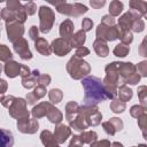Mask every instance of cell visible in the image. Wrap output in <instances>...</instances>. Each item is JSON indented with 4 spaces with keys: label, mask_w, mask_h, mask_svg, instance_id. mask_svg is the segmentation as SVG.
<instances>
[{
    "label": "cell",
    "mask_w": 147,
    "mask_h": 147,
    "mask_svg": "<svg viewBox=\"0 0 147 147\" xmlns=\"http://www.w3.org/2000/svg\"><path fill=\"white\" fill-rule=\"evenodd\" d=\"M34 48L38 53H40L41 55L44 56H49L51 53H52V49H51V45L48 44V41L45 39V38H41L39 37L36 41H34Z\"/></svg>",
    "instance_id": "cell-21"
},
{
    "label": "cell",
    "mask_w": 147,
    "mask_h": 147,
    "mask_svg": "<svg viewBox=\"0 0 147 147\" xmlns=\"http://www.w3.org/2000/svg\"><path fill=\"white\" fill-rule=\"evenodd\" d=\"M7 88H8V83L5 79L0 78V103H1V101L3 99V96H5V93H6Z\"/></svg>",
    "instance_id": "cell-52"
},
{
    "label": "cell",
    "mask_w": 147,
    "mask_h": 147,
    "mask_svg": "<svg viewBox=\"0 0 147 147\" xmlns=\"http://www.w3.org/2000/svg\"><path fill=\"white\" fill-rule=\"evenodd\" d=\"M48 98L51 103H60L63 98V92L60 88H52L48 91Z\"/></svg>",
    "instance_id": "cell-34"
},
{
    "label": "cell",
    "mask_w": 147,
    "mask_h": 147,
    "mask_svg": "<svg viewBox=\"0 0 147 147\" xmlns=\"http://www.w3.org/2000/svg\"><path fill=\"white\" fill-rule=\"evenodd\" d=\"M6 8L9 9L10 11H13V14L15 15L16 21H18V22L24 24V22L28 18V15H26V13L24 10L23 5L20 1H17V0H8L6 2Z\"/></svg>",
    "instance_id": "cell-10"
},
{
    "label": "cell",
    "mask_w": 147,
    "mask_h": 147,
    "mask_svg": "<svg viewBox=\"0 0 147 147\" xmlns=\"http://www.w3.org/2000/svg\"><path fill=\"white\" fill-rule=\"evenodd\" d=\"M146 121H147V114H145V115H142V116H140V117H138V118H137V122H138V126H139V129L142 131V134H144V137H146V133H145Z\"/></svg>",
    "instance_id": "cell-47"
},
{
    "label": "cell",
    "mask_w": 147,
    "mask_h": 147,
    "mask_svg": "<svg viewBox=\"0 0 147 147\" xmlns=\"http://www.w3.org/2000/svg\"><path fill=\"white\" fill-rule=\"evenodd\" d=\"M51 49L56 56H64L69 54L72 49L70 40L63 39V38H56L51 44Z\"/></svg>",
    "instance_id": "cell-9"
},
{
    "label": "cell",
    "mask_w": 147,
    "mask_h": 147,
    "mask_svg": "<svg viewBox=\"0 0 147 147\" xmlns=\"http://www.w3.org/2000/svg\"><path fill=\"white\" fill-rule=\"evenodd\" d=\"M84 88V105H98L107 100L102 80L96 76H87L82 79Z\"/></svg>",
    "instance_id": "cell-1"
},
{
    "label": "cell",
    "mask_w": 147,
    "mask_h": 147,
    "mask_svg": "<svg viewBox=\"0 0 147 147\" xmlns=\"http://www.w3.org/2000/svg\"><path fill=\"white\" fill-rule=\"evenodd\" d=\"M83 141L80 140L79 136H74L69 142V146L68 147H83Z\"/></svg>",
    "instance_id": "cell-51"
},
{
    "label": "cell",
    "mask_w": 147,
    "mask_h": 147,
    "mask_svg": "<svg viewBox=\"0 0 147 147\" xmlns=\"http://www.w3.org/2000/svg\"><path fill=\"white\" fill-rule=\"evenodd\" d=\"M123 2L122 1H118V0H113L109 5V15L113 16V17H116V16H119V14L123 11Z\"/></svg>",
    "instance_id": "cell-30"
},
{
    "label": "cell",
    "mask_w": 147,
    "mask_h": 147,
    "mask_svg": "<svg viewBox=\"0 0 147 147\" xmlns=\"http://www.w3.org/2000/svg\"><path fill=\"white\" fill-rule=\"evenodd\" d=\"M130 6V10H132L133 13H136L140 18L145 17L147 14V2L146 1H141V0H131L129 2Z\"/></svg>",
    "instance_id": "cell-19"
},
{
    "label": "cell",
    "mask_w": 147,
    "mask_h": 147,
    "mask_svg": "<svg viewBox=\"0 0 147 147\" xmlns=\"http://www.w3.org/2000/svg\"><path fill=\"white\" fill-rule=\"evenodd\" d=\"M139 54L141 55V56H147V49H146V37L142 39V41H141V44H140V46H139Z\"/></svg>",
    "instance_id": "cell-57"
},
{
    "label": "cell",
    "mask_w": 147,
    "mask_h": 147,
    "mask_svg": "<svg viewBox=\"0 0 147 147\" xmlns=\"http://www.w3.org/2000/svg\"><path fill=\"white\" fill-rule=\"evenodd\" d=\"M10 60H13L11 51L9 49L8 46H6L3 44H0V61L7 62V61H10Z\"/></svg>",
    "instance_id": "cell-35"
},
{
    "label": "cell",
    "mask_w": 147,
    "mask_h": 147,
    "mask_svg": "<svg viewBox=\"0 0 147 147\" xmlns=\"http://www.w3.org/2000/svg\"><path fill=\"white\" fill-rule=\"evenodd\" d=\"M110 147H124V146H123V144L119 142V141H114Z\"/></svg>",
    "instance_id": "cell-58"
},
{
    "label": "cell",
    "mask_w": 147,
    "mask_h": 147,
    "mask_svg": "<svg viewBox=\"0 0 147 147\" xmlns=\"http://www.w3.org/2000/svg\"><path fill=\"white\" fill-rule=\"evenodd\" d=\"M92 28H93V21L90 17L83 18V21H82V30L86 33L87 31H91Z\"/></svg>",
    "instance_id": "cell-45"
},
{
    "label": "cell",
    "mask_w": 147,
    "mask_h": 147,
    "mask_svg": "<svg viewBox=\"0 0 147 147\" xmlns=\"http://www.w3.org/2000/svg\"><path fill=\"white\" fill-rule=\"evenodd\" d=\"M88 54H90V49L87 47H85V46H82V47L76 48V52H75V55L74 56H76L78 59H83V57L87 56Z\"/></svg>",
    "instance_id": "cell-46"
},
{
    "label": "cell",
    "mask_w": 147,
    "mask_h": 147,
    "mask_svg": "<svg viewBox=\"0 0 147 147\" xmlns=\"http://www.w3.org/2000/svg\"><path fill=\"white\" fill-rule=\"evenodd\" d=\"M79 138L83 141V144L91 145L92 142H94V141L98 140V133L95 131H84V132L80 133Z\"/></svg>",
    "instance_id": "cell-33"
},
{
    "label": "cell",
    "mask_w": 147,
    "mask_h": 147,
    "mask_svg": "<svg viewBox=\"0 0 147 147\" xmlns=\"http://www.w3.org/2000/svg\"><path fill=\"white\" fill-rule=\"evenodd\" d=\"M132 147H147V145L146 144H139L138 146H132Z\"/></svg>",
    "instance_id": "cell-59"
},
{
    "label": "cell",
    "mask_w": 147,
    "mask_h": 147,
    "mask_svg": "<svg viewBox=\"0 0 147 147\" xmlns=\"http://www.w3.org/2000/svg\"><path fill=\"white\" fill-rule=\"evenodd\" d=\"M109 108H110V110H111L114 114H121V113H123V111L126 109V103L115 98V99H113V100L110 101Z\"/></svg>",
    "instance_id": "cell-31"
},
{
    "label": "cell",
    "mask_w": 147,
    "mask_h": 147,
    "mask_svg": "<svg viewBox=\"0 0 147 147\" xmlns=\"http://www.w3.org/2000/svg\"><path fill=\"white\" fill-rule=\"evenodd\" d=\"M46 117L48 118V121L55 125L60 124L63 119V114L61 113V110L59 108H56L53 103L49 102L48 105V109H47V113H46Z\"/></svg>",
    "instance_id": "cell-18"
},
{
    "label": "cell",
    "mask_w": 147,
    "mask_h": 147,
    "mask_svg": "<svg viewBox=\"0 0 147 147\" xmlns=\"http://www.w3.org/2000/svg\"><path fill=\"white\" fill-rule=\"evenodd\" d=\"M51 5L55 6V9L57 13L62 14V15H67L70 17H79L83 14L87 13V7L80 2H74V3H69L65 0L63 1H49Z\"/></svg>",
    "instance_id": "cell-3"
},
{
    "label": "cell",
    "mask_w": 147,
    "mask_h": 147,
    "mask_svg": "<svg viewBox=\"0 0 147 147\" xmlns=\"http://www.w3.org/2000/svg\"><path fill=\"white\" fill-rule=\"evenodd\" d=\"M90 5L94 9H100V8H102L106 5V1L105 0H91L90 1Z\"/></svg>",
    "instance_id": "cell-53"
},
{
    "label": "cell",
    "mask_w": 147,
    "mask_h": 147,
    "mask_svg": "<svg viewBox=\"0 0 147 147\" xmlns=\"http://www.w3.org/2000/svg\"><path fill=\"white\" fill-rule=\"evenodd\" d=\"M116 96H117L118 100H121V101H123V102L126 103L127 101H130V100L132 99L133 92H132V90H131L127 85L123 84V85H119V86H118Z\"/></svg>",
    "instance_id": "cell-25"
},
{
    "label": "cell",
    "mask_w": 147,
    "mask_h": 147,
    "mask_svg": "<svg viewBox=\"0 0 147 147\" xmlns=\"http://www.w3.org/2000/svg\"><path fill=\"white\" fill-rule=\"evenodd\" d=\"M14 98H15L14 95H5V96H3V99H2V101H1V105L8 109V107L11 105V102H13Z\"/></svg>",
    "instance_id": "cell-54"
},
{
    "label": "cell",
    "mask_w": 147,
    "mask_h": 147,
    "mask_svg": "<svg viewBox=\"0 0 147 147\" xmlns=\"http://www.w3.org/2000/svg\"><path fill=\"white\" fill-rule=\"evenodd\" d=\"M95 34H96L98 39H101L106 42L107 41H115L116 39H118L119 29L116 24L113 26H107V25L100 23L95 30Z\"/></svg>",
    "instance_id": "cell-7"
},
{
    "label": "cell",
    "mask_w": 147,
    "mask_h": 147,
    "mask_svg": "<svg viewBox=\"0 0 147 147\" xmlns=\"http://www.w3.org/2000/svg\"><path fill=\"white\" fill-rule=\"evenodd\" d=\"M111 144L108 139H102V140H96L90 145V147H110Z\"/></svg>",
    "instance_id": "cell-49"
},
{
    "label": "cell",
    "mask_w": 147,
    "mask_h": 147,
    "mask_svg": "<svg viewBox=\"0 0 147 147\" xmlns=\"http://www.w3.org/2000/svg\"><path fill=\"white\" fill-rule=\"evenodd\" d=\"M74 30H75V24H74V22H72L70 18L64 20V21L60 24V28H59V33H60V36H61L60 38L70 40L71 36L74 34Z\"/></svg>",
    "instance_id": "cell-16"
},
{
    "label": "cell",
    "mask_w": 147,
    "mask_h": 147,
    "mask_svg": "<svg viewBox=\"0 0 147 147\" xmlns=\"http://www.w3.org/2000/svg\"><path fill=\"white\" fill-rule=\"evenodd\" d=\"M113 53H114V55L117 56V57H125V56L130 53V46L119 42V44H117V45L114 47Z\"/></svg>",
    "instance_id": "cell-32"
},
{
    "label": "cell",
    "mask_w": 147,
    "mask_h": 147,
    "mask_svg": "<svg viewBox=\"0 0 147 147\" xmlns=\"http://www.w3.org/2000/svg\"><path fill=\"white\" fill-rule=\"evenodd\" d=\"M118 39L121 40L122 44L125 45H130L133 41V34L131 31H126V30H119V34H118Z\"/></svg>",
    "instance_id": "cell-37"
},
{
    "label": "cell",
    "mask_w": 147,
    "mask_h": 147,
    "mask_svg": "<svg viewBox=\"0 0 147 147\" xmlns=\"http://www.w3.org/2000/svg\"><path fill=\"white\" fill-rule=\"evenodd\" d=\"M32 93H33V95L36 96L37 100H40V99L44 98V96L46 95V93H47V91H46V86L37 85V86L34 87V90H33Z\"/></svg>",
    "instance_id": "cell-43"
},
{
    "label": "cell",
    "mask_w": 147,
    "mask_h": 147,
    "mask_svg": "<svg viewBox=\"0 0 147 147\" xmlns=\"http://www.w3.org/2000/svg\"><path fill=\"white\" fill-rule=\"evenodd\" d=\"M14 136L9 130L0 129V147H13Z\"/></svg>",
    "instance_id": "cell-26"
},
{
    "label": "cell",
    "mask_w": 147,
    "mask_h": 147,
    "mask_svg": "<svg viewBox=\"0 0 147 147\" xmlns=\"http://www.w3.org/2000/svg\"><path fill=\"white\" fill-rule=\"evenodd\" d=\"M53 136H54L55 140L57 141V144H63L71 136V129L68 125H64V124L60 123V124L55 125Z\"/></svg>",
    "instance_id": "cell-15"
},
{
    "label": "cell",
    "mask_w": 147,
    "mask_h": 147,
    "mask_svg": "<svg viewBox=\"0 0 147 147\" xmlns=\"http://www.w3.org/2000/svg\"><path fill=\"white\" fill-rule=\"evenodd\" d=\"M145 30V22L142 18H136L133 22H132V26H131V32H137V33H140Z\"/></svg>",
    "instance_id": "cell-39"
},
{
    "label": "cell",
    "mask_w": 147,
    "mask_h": 147,
    "mask_svg": "<svg viewBox=\"0 0 147 147\" xmlns=\"http://www.w3.org/2000/svg\"><path fill=\"white\" fill-rule=\"evenodd\" d=\"M1 71H2V64H0V75H1Z\"/></svg>",
    "instance_id": "cell-60"
},
{
    "label": "cell",
    "mask_w": 147,
    "mask_h": 147,
    "mask_svg": "<svg viewBox=\"0 0 147 147\" xmlns=\"http://www.w3.org/2000/svg\"><path fill=\"white\" fill-rule=\"evenodd\" d=\"M29 37H30L31 40L36 41L39 38V28L36 26V25H32L30 28V30H29Z\"/></svg>",
    "instance_id": "cell-48"
},
{
    "label": "cell",
    "mask_w": 147,
    "mask_h": 147,
    "mask_svg": "<svg viewBox=\"0 0 147 147\" xmlns=\"http://www.w3.org/2000/svg\"><path fill=\"white\" fill-rule=\"evenodd\" d=\"M6 32H7V38L10 42H15L16 40L23 38L24 34V24L14 20V21H8L6 22Z\"/></svg>",
    "instance_id": "cell-8"
},
{
    "label": "cell",
    "mask_w": 147,
    "mask_h": 147,
    "mask_svg": "<svg viewBox=\"0 0 147 147\" xmlns=\"http://www.w3.org/2000/svg\"><path fill=\"white\" fill-rule=\"evenodd\" d=\"M30 75H31L30 68L28 65H25V64H22V67H21V74H20L21 78H25V77H28Z\"/></svg>",
    "instance_id": "cell-56"
},
{
    "label": "cell",
    "mask_w": 147,
    "mask_h": 147,
    "mask_svg": "<svg viewBox=\"0 0 147 147\" xmlns=\"http://www.w3.org/2000/svg\"><path fill=\"white\" fill-rule=\"evenodd\" d=\"M85 41H86V33H85L82 29L78 30V31H76V32L71 36V38H70V44H71V47H72V48H74V47L78 48V47L84 46Z\"/></svg>",
    "instance_id": "cell-27"
},
{
    "label": "cell",
    "mask_w": 147,
    "mask_h": 147,
    "mask_svg": "<svg viewBox=\"0 0 147 147\" xmlns=\"http://www.w3.org/2000/svg\"><path fill=\"white\" fill-rule=\"evenodd\" d=\"M40 140L44 145V147H60V144L55 140L53 133L48 130H44L40 133Z\"/></svg>",
    "instance_id": "cell-23"
},
{
    "label": "cell",
    "mask_w": 147,
    "mask_h": 147,
    "mask_svg": "<svg viewBox=\"0 0 147 147\" xmlns=\"http://www.w3.org/2000/svg\"><path fill=\"white\" fill-rule=\"evenodd\" d=\"M25 101H26L28 105H32V106H34V105L37 103L38 100L36 99V96L33 95V93L30 92V93H26V95H25Z\"/></svg>",
    "instance_id": "cell-55"
},
{
    "label": "cell",
    "mask_w": 147,
    "mask_h": 147,
    "mask_svg": "<svg viewBox=\"0 0 147 147\" xmlns=\"http://www.w3.org/2000/svg\"><path fill=\"white\" fill-rule=\"evenodd\" d=\"M65 69L69 74V76L75 80L83 79V78L90 76V74H91L90 63L87 61H85L84 59H78L76 56H72L67 62Z\"/></svg>",
    "instance_id": "cell-2"
},
{
    "label": "cell",
    "mask_w": 147,
    "mask_h": 147,
    "mask_svg": "<svg viewBox=\"0 0 147 147\" xmlns=\"http://www.w3.org/2000/svg\"><path fill=\"white\" fill-rule=\"evenodd\" d=\"M102 127L105 130V132L108 136H114L117 132H121L124 127V123L121 118L118 117H111L110 119L102 122Z\"/></svg>",
    "instance_id": "cell-13"
},
{
    "label": "cell",
    "mask_w": 147,
    "mask_h": 147,
    "mask_svg": "<svg viewBox=\"0 0 147 147\" xmlns=\"http://www.w3.org/2000/svg\"><path fill=\"white\" fill-rule=\"evenodd\" d=\"M38 15H39V31L42 33H48L55 22V14L53 11L52 8L47 7V6H41L38 10Z\"/></svg>",
    "instance_id": "cell-5"
},
{
    "label": "cell",
    "mask_w": 147,
    "mask_h": 147,
    "mask_svg": "<svg viewBox=\"0 0 147 147\" xmlns=\"http://www.w3.org/2000/svg\"><path fill=\"white\" fill-rule=\"evenodd\" d=\"M39 75H40V72H39V70H37V69L33 70V71H31V75H30V76H28V77L21 79L22 86H23L24 88H26V90L34 88V87L38 85V84H37V78H38Z\"/></svg>",
    "instance_id": "cell-24"
},
{
    "label": "cell",
    "mask_w": 147,
    "mask_h": 147,
    "mask_svg": "<svg viewBox=\"0 0 147 147\" xmlns=\"http://www.w3.org/2000/svg\"><path fill=\"white\" fill-rule=\"evenodd\" d=\"M21 67L22 64L14 61V60H10V61H7L3 65V71L6 74L7 77L9 78H15L17 76H20L21 74Z\"/></svg>",
    "instance_id": "cell-17"
},
{
    "label": "cell",
    "mask_w": 147,
    "mask_h": 147,
    "mask_svg": "<svg viewBox=\"0 0 147 147\" xmlns=\"http://www.w3.org/2000/svg\"><path fill=\"white\" fill-rule=\"evenodd\" d=\"M101 24H105L107 26H113V25H115V18L113 16H110L109 14L103 15L101 18Z\"/></svg>",
    "instance_id": "cell-50"
},
{
    "label": "cell",
    "mask_w": 147,
    "mask_h": 147,
    "mask_svg": "<svg viewBox=\"0 0 147 147\" xmlns=\"http://www.w3.org/2000/svg\"><path fill=\"white\" fill-rule=\"evenodd\" d=\"M136 70L140 77H147V61L144 60L136 65Z\"/></svg>",
    "instance_id": "cell-40"
},
{
    "label": "cell",
    "mask_w": 147,
    "mask_h": 147,
    "mask_svg": "<svg viewBox=\"0 0 147 147\" xmlns=\"http://www.w3.org/2000/svg\"><path fill=\"white\" fill-rule=\"evenodd\" d=\"M93 48H94V52L96 53V55L100 57H107L109 54V47H108L107 42L101 39L96 38L93 41Z\"/></svg>",
    "instance_id": "cell-22"
},
{
    "label": "cell",
    "mask_w": 147,
    "mask_h": 147,
    "mask_svg": "<svg viewBox=\"0 0 147 147\" xmlns=\"http://www.w3.org/2000/svg\"><path fill=\"white\" fill-rule=\"evenodd\" d=\"M13 47H14V51L15 53L24 61H28V60H31L32 59V53L29 48V44H28V40L24 39V38H21L18 40H16L15 42H13Z\"/></svg>",
    "instance_id": "cell-11"
},
{
    "label": "cell",
    "mask_w": 147,
    "mask_h": 147,
    "mask_svg": "<svg viewBox=\"0 0 147 147\" xmlns=\"http://www.w3.org/2000/svg\"><path fill=\"white\" fill-rule=\"evenodd\" d=\"M51 76L47 75V74H40L37 78V84L38 85H42V86H48L51 84Z\"/></svg>",
    "instance_id": "cell-44"
},
{
    "label": "cell",
    "mask_w": 147,
    "mask_h": 147,
    "mask_svg": "<svg viewBox=\"0 0 147 147\" xmlns=\"http://www.w3.org/2000/svg\"><path fill=\"white\" fill-rule=\"evenodd\" d=\"M26 106H28V103H26L25 99L15 96L11 105L8 107V113L13 118H15L17 121L30 118V111L28 110Z\"/></svg>",
    "instance_id": "cell-6"
},
{
    "label": "cell",
    "mask_w": 147,
    "mask_h": 147,
    "mask_svg": "<svg viewBox=\"0 0 147 147\" xmlns=\"http://www.w3.org/2000/svg\"><path fill=\"white\" fill-rule=\"evenodd\" d=\"M145 114H147V108H144L140 105H134L130 108V115L133 118H138V117H140Z\"/></svg>",
    "instance_id": "cell-38"
},
{
    "label": "cell",
    "mask_w": 147,
    "mask_h": 147,
    "mask_svg": "<svg viewBox=\"0 0 147 147\" xmlns=\"http://www.w3.org/2000/svg\"><path fill=\"white\" fill-rule=\"evenodd\" d=\"M23 7H24V10H25L26 15H29V16L34 15L36 11H37V5H36L33 1H28V2H25V3L23 5Z\"/></svg>",
    "instance_id": "cell-41"
},
{
    "label": "cell",
    "mask_w": 147,
    "mask_h": 147,
    "mask_svg": "<svg viewBox=\"0 0 147 147\" xmlns=\"http://www.w3.org/2000/svg\"><path fill=\"white\" fill-rule=\"evenodd\" d=\"M137 92H138V99L140 101V106H142L144 108H147V86L140 85Z\"/></svg>",
    "instance_id": "cell-36"
},
{
    "label": "cell",
    "mask_w": 147,
    "mask_h": 147,
    "mask_svg": "<svg viewBox=\"0 0 147 147\" xmlns=\"http://www.w3.org/2000/svg\"><path fill=\"white\" fill-rule=\"evenodd\" d=\"M69 127L70 129H74L77 132H84L88 126H87L86 122L84 121V118L78 114L75 119H72L71 122H69Z\"/></svg>",
    "instance_id": "cell-29"
},
{
    "label": "cell",
    "mask_w": 147,
    "mask_h": 147,
    "mask_svg": "<svg viewBox=\"0 0 147 147\" xmlns=\"http://www.w3.org/2000/svg\"><path fill=\"white\" fill-rule=\"evenodd\" d=\"M48 105H49L48 101H42V102H39V103L34 105L33 108L31 109L32 118L39 119V118L45 117L46 113H47V109H48Z\"/></svg>",
    "instance_id": "cell-20"
},
{
    "label": "cell",
    "mask_w": 147,
    "mask_h": 147,
    "mask_svg": "<svg viewBox=\"0 0 147 147\" xmlns=\"http://www.w3.org/2000/svg\"><path fill=\"white\" fill-rule=\"evenodd\" d=\"M78 114L84 118L87 126H96L101 123L102 114L96 105H83L79 106Z\"/></svg>",
    "instance_id": "cell-4"
},
{
    "label": "cell",
    "mask_w": 147,
    "mask_h": 147,
    "mask_svg": "<svg viewBox=\"0 0 147 147\" xmlns=\"http://www.w3.org/2000/svg\"><path fill=\"white\" fill-rule=\"evenodd\" d=\"M0 17H1L2 20H5V22L16 20V18H15V15L13 14V11H10L9 9H7L6 7L0 10Z\"/></svg>",
    "instance_id": "cell-42"
},
{
    "label": "cell",
    "mask_w": 147,
    "mask_h": 147,
    "mask_svg": "<svg viewBox=\"0 0 147 147\" xmlns=\"http://www.w3.org/2000/svg\"><path fill=\"white\" fill-rule=\"evenodd\" d=\"M136 18H140L136 13H133L132 10H129L126 13H124L123 15L119 16L118 18V23L117 26L119 30H126V31H131V26H132V22Z\"/></svg>",
    "instance_id": "cell-14"
},
{
    "label": "cell",
    "mask_w": 147,
    "mask_h": 147,
    "mask_svg": "<svg viewBox=\"0 0 147 147\" xmlns=\"http://www.w3.org/2000/svg\"><path fill=\"white\" fill-rule=\"evenodd\" d=\"M17 130L22 133L34 134L39 129V122L36 118H26L22 121H17Z\"/></svg>",
    "instance_id": "cell-12"
},
{
    "label": "cell",
    "mask_w": 147,
    "mask_h": 147,
    "mask_svg": "<svg viewBox=\"0 0 147 147\" xmlns=\"http://www.w3.org/2000/svg\"><path fill=\"white\" fill-rule=\"evenodd\" d=\"M78 110H79V105L76 101H69L65 105V118L68 123L76 118V116L78 115Z\"/></svg>",
    "instance_id": "cell-28"
}]
</instances>
